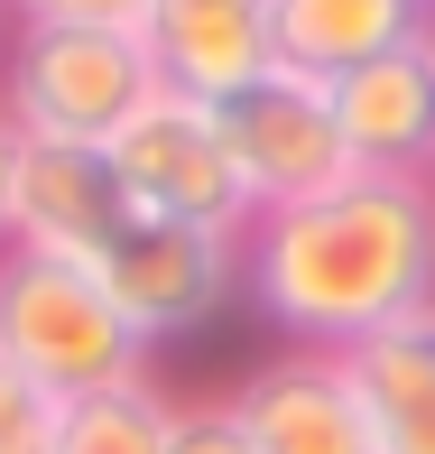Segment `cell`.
I'll return each mask as SVG.
<instances>
[{
    "label": "cell",
    "mask_w": 435,
    "mask_h": 454,
    "mask_svg": "<svg viewBox=\"0 0 435 454\" xmlns=\"http://www.w3.org/2000/svg\"><path fill=\"white\" fill-rule=\"evenodd\" d=\"M167 454H260V445H251V427L232 418V399H176Z\"/></svg>",
    "instance_id": "obj_15"
},
{
    "label": "cell",
    "mask_w": 435,
    "mask_h": 454,
    "mask_svg": "<svg viewBox=\"0 0 435 454\" xmlns=\"http://www.w3.org/2000/svg\"><path fill=\"white\" fill-rule=\"evenodd\" d=\"M0 353L56 408L120 389V380H149V343L130 334L112 287L84 260H47V251H0Z\"/></svg>",
    "instance_id": "obj_2"
},
{
    "label": "cell",
    "mask_w": 435,
    "mask_h": 454,
    "mask_svg": "<svg viewBox=\"0 0 435 454\" xmlns=\"http://www.w3.org/2000/svg\"><path fill=\"white\" fill-rule=\"evenodd\" d=\"M426 10H435V0H426Z\"/></svg>",
    "instance_id": "obj_19"
},
{
    "label": "cell",
    "mask_w": 435,
    "mask_h": 454,
    "mask_svg": "<svg viewBox=\"0 0 435 454\" xmlns=\"http://www.w3.org/2000/svg\"><path fill=\"white\" fill-rule=\"evenodd\" d=\"M139 47H149L158 84L195 93V102H222V93L260 84V74L278 66V47H268V0H149Z\"/></svg>",
    "instance_id": "obj_10"
},
{
    "label": "cell",
    "mask_w": 435,
    "mask_h": 454,
    "mask_svg": "<svg viewBox=\"0 0 435 454\" xmlns=\"http://www.w3.org/2000/svg\"><path fill=\"white\" fill-rule=\"evenodd\" d=\"M158 93V66L130 28H19L0 56V121L19 139L112 149V130Z\"/></svg>",
    "instance_id": "obj_3"
},
{
    "label": "cell",
    "mask_w": 435,
    "mask_h": 454,
    "mask_svg": "<svg viewBox=\"0 0 435 454\" xmlns=\"http://www.w3.org/2000/svg\"><path fill=\"white\" fill-rule=\"evenodd\" d=\"M343 371L361 389V418H370L380 454H435V306L352 343Z\"/></svg>",
    "instance_id": "obj_12"
},
{
    "label": "cell",
    "mask_w": 435,
    "mask_h": 454,
    "mask_svg": "<svg viewBox=\"0 0 435 454\" xmlns=\"http://www.w3.org/2000/svg\"><path fill=\"white\" fill-rule=\"evenodd\" d=\"M426 185H435V176H426Z\"/></svg>",
    "instance_id": "obj_20"
},
{
    "label": "cell",
    "mask_w": 435,
    "mask_h": 454,
    "mask_svg": "<svg viewBox=\"0 0 435 454\" xmlns=\"http://www.w3.org/2000/svg\"><path fill=\"white\" fill-rule=\"evenodd\" d=\"M167 418H176V399L158 380H120V389L56 408L47 454H167Z\"/></svg>",
    "instance_id": "obj_13"
},
{
    "label": "cell",
    "mask_w": 435,
    "mask_h": 454,
    "mask_svg": "<svg viewBox=\"0 0 435 454\" xmlns=\"http://www.w3.org/2000/svg\"><path fill=\"white\" fill-rule=\"evenodd\" d=\"M214 121H222V149H232V168H241V185H251L260 214L306 204V195H334L343 176H361V168H352V149H343L334 93H324L315 74L268 66L260 84L222 93Z\"/></svg>",
    "instance_id": "obj_5"
},
{
    "label": "cell",
    "mask_w": 435,
    "mask_h": 454,
    "mask_svg": "<svg viewBox=\"0 0 435 454\" xmlns=\"http://www.w3.org/2000/svg\"><path fill=\"white\" fill-rule=\"evenodd\" d=\"M93 278L112 287V306L130 316L139 343L204 334V325L232 306V287H241V241H214V232H185V223L130 214V232L93 260Z\"/></svg>",
    "instance_id": "obj_6"
},
{
    "label": "cell",
    "mask_w": 435,
    "mask_h": 454,
    "mask_svg": "<svg viewBox=\"0 0 435 454\" xmlns=\"http://www.w3.org/2000/svg\"><path fill=\"white\" fill-rule=\"evenodd\" d=\"M426 37H435V10H426Z\"/></svg>",
    "instance_id": "obj_18"
},
{
    "label": "cell",
    "mask_w": 435,
    "mask_h": 454,
    "mask_svg": "<svg viewBox=\"0 0 435 454\" xmlns=\"http://www.w3.org/2000/svg\"><path fill=\"white\" fill-rule=\"evenodd\" d=\"M130 232V195H120L102 149H66V139H19V195H10V251L47 260H93Z\"/></svg>",
    "instance_id": "obj_7"
},
{
    "label": "cell",
    "mask_w": 435,
    "mask_h": 454,
    "mask_svg": "<svg viewBox=\"0 0 435 454\" xmlns=\"http://www.w3.org/2000/svg\"><path fill=\"white\" fill-rule=\"evenodd\" d=\"M334 93V121H343V149L361 176H435V37H408V47L352 66Z\"/></svg>",
    "instance_id": "obj_8"
},
{
    "label": "cell",
    "mask_w": 435,
    "mask_h": 454,
    "mask_svg": "<svg viewBox=\"0 0 435 454\" xmlns=\"http://www.w3.org/2000/svg\"><path fill=\"white\" fill-rule=\"evenodd\" d=\"M102 158H112L130 214H149V223H185V232L241 241V232H251V214H260L251 185H241V168H232V149H222L214 102H195V93H167V84H158V93L112 130V149H102Z\"/></svg>",
    "instance_id": "obj_4"
},
{
    "label": "cell",
    "mask_w": 435,
    "mask_h": 454,
    "mask_svg": "<svg viewBox=\"0 0 435 454\" xmlns=\"http://www.w3.org/2000/svg\"><path fill=\"white\" fill-rule=\"evenodd\" d=\"M232 418L251 427L260 454H380L343 353H297V343H287L278 362H260L251 380L232 389Z\"/></svg>",
    "instance_id": "obj_9"
},
{
    "label": "cell",
    "mask_w": 435,
    "mask_h": 454,
    "mask_svg": "<svg viewBox=\"0 0 435 454\" xmlns=\"http://www.w3.org/2000/svg\"><path fill=\"white\" fill-rule=\"evenodd\" d=\"M10 195H19V130L0 121V251H10Z\"/></svg>",
    "instance_id": "obj_17"
},
{
    "label": "cell",
    "mask_w": 435,
    "mask_h": 454,
    "mask_svg": "<svg viewBox=\"0 0 435 454\" xmlns=\"http://www.w3.org/2000/svg\"><path fill=\"white\" fill-rule=\"evenodd\" d=\"M47 436H56V399L0 353V454H47Z\"/></svg>",
    "instance_id": "obj_14"
},
{
    "label": "cell",
    "mask_w": 435,
    "mask_h": 454,
    "mask_svg": "<svg viewBox=\"0 0 435 454\" xmlns=\"http://www.w3.org/2000/svg\"><path fill=\"white\" fill-rule=\"evenodd\" d=\"M426 37V0H268V47L287 74L343 84L352 66Z\"/></svg>",
    "instance_id": "obj_11"
},
{
    "label": "cell",
    "mask_w": 435,
    "mask_h": 454,
    "mask_svg": "<svg viewBox=\"0 0 435 454\" xmlns=\"http://www.w3.org/2000/svg\"><path fill=\"white\" fill-rule=\"evenodd\" d=\"M241 297L297 353H352L380 325L435 306V185L417 176H343L334 195L251 214Z\"/></svg>",
    "instance_id": "obj_1"
},
{
    "label": "cell",
    "mask_w": 435,
    "mask_h": 454,
    "mask_svg": "<svg viewBox=\"0 0 435 454\" xmlns=\"http://www.w3.org/2000/svg\"><path fill=\"white\" fill-rule=\"evenodd\" d=\"M19 28H149V0H0Z\"/></svg>",
    "instance_id": "obj_16"
}]
</instances>
